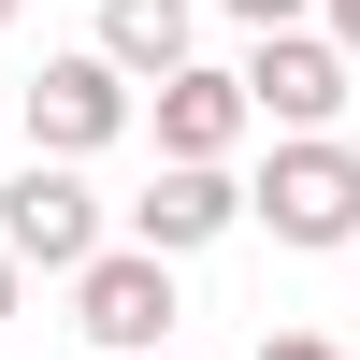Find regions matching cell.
<instances>
[{
    "mask_svg": "<svg viewBox=\"0 0 360 360\" xmlns=\"http://www.w3.org/2000/svg\"><path fill=\"white\" fill-rule=\"evenodd\" d=\"M245 217L274 231V245H303V259L360 245V144H346V130H317V144H274V159L245 173Z\"/></svg>",
    "mask_w": 360,
    "mask_h": 360,
    "instance_id": "cell-1",
    "label": "cell"
},
{
    "mask_svg": "<svg viewBox=\"0 0 360 360\" xmlns=\"http://www.w3.org/2000/svg\"><path fill=\"white\" fill-rule=\"evenodd\" d=\"M231 86H245V130H274V144L346 130V101H360V72L317 44V29H259V44L231 58Z\"/></svg>",
    "mask_w": 360,
    "mask_h": 360,
    "instance_id": "cell-2",
    "label": "cell"
},
{
    "mask_svg": "<svg viewBox=\"0 0 360 360\" xmlns=\"http://www.w3.org/2000/svg\"><path fill=\"white\" fill-rule=\"evenodd\" d=\"M15 115H29V159L86 173L101 144H130V115H144V101H130V86H115V72H101L86 44H72V58H44V72L15 86Z\"/></svg>",
    "mask_w": 360,
    "mask_h": 360,
    "instance_id": "cell-3",
    "label": "cell"
},
{
    "mask_svg": "<svg viewBox=\"0 0 360 360\" xmlns=\"http://www.w3.org/2000/svg\"><path fill=\"white\" fill-rule=\"evenodd\" d=\"M0 259H15V274H86V259H101V188L58 173V159H29L15 188H0Z\"/></svg>",
    "mask_w": 360,
    "mask_h": 360,
    "instance_id": "cell-4",
    "label": "cell"
},
{
    "mask_svg": "<svg viewBox=\"0 0 360 360\" xmlns=\"http://www.w3.org/2000/svg\"><path fill=\"white\" fill-rule=\"evenodd\" d=\"M72 332L101 346V360H159V346H173V259L101 245V259L72 274Z\"/></svg>",
    "mask_w": 360,
    "mask_h": 360,
    "instance_id": "cell-5",
    "label": "cell"
},
{
    "mask_svg": "<svg viewBox=\"0 0 360 360\" xmlns=\"http://www.w3.org/2000/svg\"><path fill=\"white\" fill-rule=\"evenodd\" d=\"M130 130H159V159H173V173H231V144H245V86H231L217 58H188V72L144 86Z\"/></svg>",
    "mask_w": 360,
    "mask_h": 360,
    "instance_id": "cell-6",
    "label": "cell"
},
{
    "mask_svg": "<svg viewBox=\"0 0 360 360\" xmlns=\"http://www.w3.org/2000/svg\"><path fill=\"white\" fill-rule=\"evenodd\" d=\"M245 231V173H144V202H130V245L144 259H202V245H231Z\"/></svg>",
    "mask_w": 360,
    "mask_h": 360,
    "instance_id": "cell-7",
    "label": "cell"
},
{
    "mask_svg": "<svg viewBox=\"0 0 360 360\" xmlns=\"http://www.w3.org/2000/svg\"><path fill=\"white\" fill-rule=\"evenodd\" d=\"M86 58H101L115 86H159V72H188L202 58V0H101V29H86Z\"/></svg>",
    "mask_w": 360,
    "mask_h": 360,
    "instance_id": "cell-8",
    "label": "cell"
},
{
    "mask_svg": "<svg viewBox=\"0 0 360 360\" xmlns=\"http://www.w3.org/2000/svg\"><path fill=\"white\" fill-rule=\"evenodd\" d=\"M217 15H245V44H259V29H303L317 0H217Z\"/></svg>",
    "mask_w": 360,
    "mask_h": 360,
    "instance_id": "cell-9",
    "label": "cell"
},
{
    "mask_svg": "<svg viewBox=\"0 0 360 360\" xmlns=\"http://www.w3.org/2000/svg\"><path fill=\"white\" fill-rule=\"evenodd\" d=\"M317 15H332V29H317V44H332L346 72H360V0H317Z\"/></svg>",
    "mask_w": 360,
    "mask_h": 360,
    "instance_id": "cell-10",
    "label": "cell"
},
{
    "mask_svg": "<svg viewBox=\"0 0 360 360\" xmlns=\"http://www.w3.org/2000/svg\"><path fill=\"white\" fill-rule=\"evenodd\" d=\"M259 360H346L332 332H259Z\"/></svg>",
    "mask_w": 360,
    "mask_h": 360,
    "instance_id": "cell-11",
    "label": "cell"
},
{
    "mask_svg": "<svg viewBox=\"0 0 360 360\" xmlns=\"http://www.w3.org/2000/svg\"><path fill=\"white\" fill-rule=\"evenodd\" d=\"M15 288H29V274H15V259H0V317H15Z\"/></svg>",
    "mask_w": 360,
    "mask_h": 360,
    "instance_id": "cell-12",
    "label": "cell"
},
{
    "mask_svg": "<svg viewBox=\"0 0 360 360\" xmlns=\"http://www.w3.org/2000/svg\"><path fill=\"white\" fill-rule=\"evenodd\" d=\"M15 15H29V0H0V29H15Z\"/></svg>",
    "mask_w": 360,
    "mask_h": 360,
    "instance_id": "cell-13",
    "label": "cell"
},
{
    "mask_svg": "<svg viewBox=\"0 0 360 360\" xmlns=\"http://www.w3.org/2000/svg\"><path fill=\"white\" fill-rule=\"evenodd\" d=\"M159 360H173V346H159Z\"/></svg>",
    "mask_w": 360,
    "mask_h": 360,
    "instance_id": "cell-14",
    "label": "cell"
},
{
    "mask_svg": "<svg viewBox=\"0 0 360 360\" xmlns=\"http://www.w3.org/2000/svg\"><path fill=\"white\" fill-rule=\"evenodd\" d=\"M346 259H360V245H346Z\"/></svg>",
    "mask_w": 360,
    "mask_h": 360,
    "instance_id": "cell-15",
    "label": "cell"
}]
</instances>
